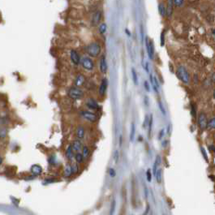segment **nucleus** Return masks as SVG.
<instances>
[{"label":"nucleus","mask_w":215,"mask_h":215,"mask_svg":"<svg viewBox=\"0 0 215 215\" xmlns=\"http://www.w3.org/2000/svg\"><path fill=\"white\" fill-rule=\"evenodd\" d=\"M209 149H210L211 151H213V152H214L215 153V146L214 145H210V147H209Z\"/></svg>","instance_id":"45"},{"label":"nucleus","mask_w":215,"mask_h":215,"mask_svg":"<svg viewBox=\"0 0 215 215\" xmlns=\"http://www.w3.org/2000/svg\"><path fill=\"white\" fill-rule=\"evenodd\" d=\"M161 46H164L165 45V32L162 31V33H161Z\"/></svg>","instance_id":"40"},{"label":"nucleus","mask_w":215,"mask_h":215,"mask_svg":"<svg viewBox=\"0 0 215 215\" xmlns=\"http://www.w3.org/2000/svg\"><path fill=\"white\" fill-rule=\"evenodd\" d=\"M152 172H151V170L150 169H148L147 171H146V178H147V180L149 183H151V181H152V179H153V177H152Z\"/></svg>","instance_id":"35"},{"label":"nucleus","mask_w":215,"mask_h":215,"mask_svg":"<svg viewBox=\"0 0 215 215\" xmlns=\"http://www.w3.org/2000/svg\"><path fill=\"white\" fill-rule=\"evenodd\" d=\"M173 7H174V3H173V0H167V3L166 7H167V14L166 16L167 18H170L173 14Z\"/></svg>","instance_id":"18"},{"label":"nucleus","mask_w":215,"mask_h":215,"mask_svg":"<svg viewBox=\"0 0 215 215\" xmlns=\"http://www.w3.org/2000/svg\"><path fill=\"white\" fill-rule=\"evenodd\" d=\"M109 175H110V177H112V178H114V177H115V176H116L115 170H114L113 168H110V170H109Z\"/></svg>","instance_id":"43"},{"label":"nucleus","mask_w":215,"mask_h":215,"mask_svg":"<svg viewBox=\"0 0 215 215\" xmlns=\"http://www.w3.org/2000/svg\"><path fill=\"white\" fill-rule=\"evenodd\" d=\"M212 79H213V81L215 83V72L213 74V77H212Z\"/></svg>","instance_id":"51"},{"label":"nucleus","mask_w":215,"mask_h":215,"mask_svg":"<svg viewBox=\"0 0 215 215\" xmlns=\"http://www.w3.org/2000/svg\"><path fill=\"white\" fill-rule=\"evenodd\" d=\"M85 105L88 107V109L91 110H98L100 108V106L98 104V102H97L96 100L94 98H88L86 102H85Z\"/></svg>","instance_id":"13"},{"label":"nucleus","mask_w":215,"mask_h":215,"mask_svg":"<svg viewBox=\"0 0 215 215\" xmlns=\"http://www.w3.org/2000/svg\"><path fill=\"white\" fill-rule=\"evenodd\" d=\"M116 209V201L114 200L112 201V203L110 205V215H114Z\"/></svg>","instance_id":"31"},{"label":"nucleus","mask_w":215,"mask_h":215,"mask_svg":"<svg viewBox=\"0 0 215 215\" xmlns=\"http://www.w3.org/2000/svg\"><path fill=\"white\" fill-rule=\"evenodd\" d=\"M80 115L85 121H88L89 123H96L98 119V116L96 113H94L91 110H82L80 111Z\"/></svg>","instance_id":"5"},{"label":"nucleus","mask_w":215,"mask_h":215,"mask_svg":"<svg viewBox=\"0 0 215 215\" xmlns=\"http://www.w3.org/2000/svg\"><path fill=\"white\" fill-rule=\"evenodd\" d=\"M3 157H2V156L0 155V166H1V165L3 164Z\"/></svg>","instance_id":"49"},{"label":"nucleus","mask_w":215,"mask_h":215,"mask_svg":"<svg viewBox=\"0 0 215 215\" xmlns=\"http://www.w3.org/2000/svg\"><path fill=\"white\" fill-rule=\"evenodd\" d=\"M86 53L90 58H97L102 54V46L99 42H93L86 46Z\"/></svg>","instance_id":"1"},{"label":"nucleus","mask_w":215,"mask_h":215,"mask_svg":"<svg viewBox=\"0 0 215 215\" xmlns=\"http://www.w3.org/2000/svg\"><path fill=\"white\" fill-rule=\"evenodd\" d=\"M213 34H214V36L215 37V28L214 29V30H213Z\"/></svg>","instance_id":"54"},{"label":"nucleus","mask_w":215,"mask_h":215,"mask_svg":"<svg viewBox=\"0 0 215 215\" xmlns=\"http://www.w3.org/2000/svg\"><path fill=\"white\" fill-rule=\"evenodd\" d=\"M149 122H150V117L148 115H145L143 122V128H147L148 125H149Z\"/></svg>","instance_id":"36"},{"label":"nucleus","mask_w":215,"mask_h":215,"mask_svg":"<svg viewBox=\"0 0 215 215\" xmlns=\"http://www.w3.org/2000/svg\"><path fill=\"white\" fill-rule=\"evenodd\" d=\"M213 96H214V98L215 99V88H214V94H213Z\"/></svg>","instance_id":"53"},{"label":"nucleus","mask_w":215,"mask_h":215,"mask_svg":"<svg viewBox=\"0 0 215 215\" xmlns=\"http://www.w3.org/2000/svg\"><path fill=\"white\" fill-rule=\"evenodd\" d=\"M71 145V147H72L73 151L74 152H76V153L80 152L81 150H82V147H83L82 142H81V141L78 140V139H76V140L72 141Z\"/></svg>","instance_id":"15"},{"label":"nucleus","mask_w":215,"mask_h":215,"mask_svg":"<svg viewBox=\"0 0 215 215\" xmlns=\"http://www.w3.org/2000/svg\"><path fill=\"white\" fill-rule=\"evenodd\" d=\"M167 134L170 135V124L168 125V127H167Z\"/></svg>","instance_id":"46"},{"label":"nucleus","mask_w":215,"mask_h":215,"mask_svg":"<svg viewBox=\"0 0 215 215\" xmlns=\"http://www.w3.org/2000/svg\"><path fill=\"white\" fill-rule=\"evenodd\" d=\"M145 45L147 50V54L150 60L154 59V45L153 40H150L148 37H145Z\"/></svg>","instance_id":"9"},{"label":"nucleus","mask_w":215,"mask_h":215,"mask_svg":"<svg viewBox=\"0 0 215 215\" xmlns=\"http://www.w3.org/2000/svg\"><path fill=\"white\" fill-rule=\"evenodd\" d=\"M161 163V158H160V157L159 156H157V158H156L155 161H154V164H153V176H155L156 172H157V170H158V167H159V165Z\"/></svg>","instance_id":"25"},{"label":"nucleus","mask_w":215,"mask_h":215,"mask_svg":"<svg viewBox=\"0 0 215 215\" xmlns=\"http://www.w3.org/2000/svg\"><path fill=\"white\" fill-rule=\"evenodd\" d=\"M135 135H136V126L134 123H132L130 131V141L132 142L134 141L135 140Z\"/></svg>","instance_id":"26"},{"label":"nucleus","mask_w":215,"mask_h":215,"mask_svg":"<svg viewBox=\"0 0 215 215\" xmlns=\"http://www.w3.org/2000/svg\"><path fill=\"white\" fill-rule=\"evenodd\" d=\"M191 114H192V115L194 118L196 115V106L194 104H192V106H191Z\"/></svg>","instance_id":"39"},{"label":"nucleus","mask_w":215,"mask_h":215,"mask_svg":"<svg viewBox=\"0 0 215 215\" xmlns=\"http://www.w3.org/2000/svg\"><path fill=\"white\" fill-rule=\"evenodd\" d=\"M74 160H75V161L77 162V164H81V163H83L84 161H85V158H84V157H83L82 153H80V152H78V153H75Z\"/></svg>","instance_id":"22"},{"label":"nucleus","mask_w":215,"mask_h":215,"mask_svg":"<svg viewBox=\"0 0 215 215\" xmlns=\"http://www.w3.org/2000/svg\"><path fill=\"white\" fill-rule=\"evenodd\" d=\"M184 1L185 0H173V3L176 7H182L184 4Z\"/></svg>","instance_id":"30"},{"label":"nucleus","mask_w":215,"mask_h":215,"mask_svg":"<svg viewBox=\"0 0 215 215\" xmlns=\"http://www.w3.org/2000/svg\"><path fill=\"white\" fill-rule=\"evenodd\" d=\"M74 175V171L73 169H72V167H71V163H67L63 169V176L66 178H70L71 176H72Z\"/></svg>","instance_id":"16"},{"label":"nucleus","mask_w":215,"mask_h":215,"mask_svg":"<svg viewBox=\"0 0 215 215\" xmlns=\"http://www.w3.org/2000/svg\"><path fill=\"white\" fill-rule=\"evenodd\" d=\"M144 87L145 89V90L147 91V92H150V84L148 82L147 80H145L144 82Z\"/></svg>","instance_id":"42"},{"label":"nucleus","mask_w":215,"mask_h":215,"mask_svg":"<svg viewBox=\"0 0 215 215\" xmlns=\"http://www.w3.org/2000/svg\"><path fill=\"white\" fill-rule=\"evenodd\" d=\"M207 128L210 130H214L215 129V117H213L208 121L207 124Z\"/></svg>","instance_id":"27"},{"label":"nucleus","mask_w":215,"mask_h":215,"mask_svg":"<svg viewBox=\"0 0 215 215\" xmlns=\"http://www.w3.org/2000/svg\"><path fill=\"white\" fill-rule=\"evenodd\" d=\"M176 77H178V79L184 83V85H188L190 82V75L188 71L186 69L184 66H179L176 70Z\"/></svg>","instance_id":"2"},{"label":"nucleus","mask_w":215,"mask_h":215,"mask_svg":"<svg viewBox=\"0 0 215 215\" xmlns=\"http://www.w3.org/2000/svg\"><path fill=\"white\" fill-rule=\"evenodd\" d=\"M31 172L34 176H39L42 172V167L40 165L35 164L33 166H32Z\"/></svg>","instance_id":"19"},{"label":"nucleus","mask_w":215,"mask_h":215,"mask_svg":"<svg viewBox=\"0 0 215 215\" xmlns=\"http://www.w3.org/2000/svg\"><path fill=\"white\" fill-rule=\"evenodd\" d=\"M71 167H72V169H73V171H74V174H77V173L79 172L80 170V168H79V166L77 164V162L76 163H71Z\"/></svg>","instance_id":"37"},{"label":"nucleus","mask_w":215,"mask_h":215,"mask_svg":"<svg viewBox=\"0 0 215 215\" xmlns=\"http://www.w3.org/2000/svg\"><path fill=\"white\" fill-rule=\"evenodd\" d=\"M144 193H145V198L147 199L148 198V190L146 187L144 188Z\"/></svg>","instance_id":"48"},{"label":"nucleus","mask_w":215,"mask_h":215,"mask_svg":"<svg viewBox=\"0 0 215 215\" xmlns=\"http://www.w3.org/2000/svg\"><path fill=\"white\" fill-rule=\"evenodd\" d=\"M119 150H115V153H114V161L115 162V164H117L119 162Z\"/></svg>","instance_id":"34"},{"label":"nucleus","mask_w":215,"mask_h":215,"mask_svg":"<svg viewBox=\"0 0 215 215\" xmlns=\"http://www.w3.org/2000/svg\"><path fill=\"white\" fill-rule=\"evenodd\" d=\"M158 107L161 110V114L163 115H167V111H166V109H165L164 106L162 104V102L161 101H158Z\"/></svg>","instance_id":"33"},{"label":"nucleus","mask_w":215,"mask_h":215,"mask_svg":"<svg viewBox=\"0 0 215 215\" xmlns=\"http://www.w3.org/2000/svg\"><path fill=\"white\" fill-rule=\"evenodd\" d=\"M198 126L199 128L201 131H205L207 129V124H208V119H207L206 115L204 112H201L198 115Z\"/></svg>","instance_id":"8"},{"label":"nucleus","mask_w":215,"mask_h":215,"mask_svg":"<svg viewBox=\"0 0 215 215\" xmlns=\"http://www.w3.org/2000/svg\"><path fill=\"white\" fill-rule=\"evenodd\" d=\"M68 96L71 99L74 100V101H77V100L82 99L83 97H85V92L80 88L73 86L68 90Z\"/></svg>","instance_id":"3"},{"label":"nucleus","mask_w":215,"mask_h":215,"mask_svg":"<svg viewBox=\"0 0 215 215\" xmlns=\"http://www.w3.org/2000/svg\"><path fill=\"white\" fill-rule=\"evenodd\" d=\"M80 66L86 71H93L95 68V62L89 56L81 57Z\"/></svg>","instance_id":"4"},{"label":"nucleus","mask_w":215,"mask_h":215,"mask_svg":"<svg viewBox=\"0 0 215 215\" xmlns=\"http://www.w3.org/2000/svg\"><path fill=\"white\" fill-rule=\"evenodd\" d=\"M145 71L146 72H149V63L146 62V64H145Z\"/></svg>","instance_id":"47"},{"label":"nucleus","mask_w":215,"mask_h":215,"mask_svg":"<svg viewBox=\"0 0 215 215\" xmlns=\"http://www.w3.org/2000/svg\"><path fill=\"white\" fill-rule=\"evenodd\" d=\"M65 155L69 161H71H71L74 160L75 153H74V151H73V150H72V147H71V144H68V147L66 148Z\"/></svg>","instance_id":"17"},{"label":"nucleus","mask_w":215,"mask_h":215,"mask_svg":"<svg viewBox=\"0 0 215 215\" xmlns=\"http://www.w3.org/2000/svg\"><path fill=\"white\" fill-rule=\"evenodd\" d=\"M85 81H86V79H85V76L83 74H78L74 79L73 85L75 87L81 88L83 85L85 84Z\"/></svg>","instance_id":"12"},{"label":"nucleus","mask_w":215,"mask_h":215,"mask_svg":"<svg viewBox=\"0 0 215 215\" xmlns=\"http://www.w3.org/2000/svg\"><path fill=\"white\" fill-rule=\"evenodd\" d=\"M201 153H202V155H203V158H205V160L208 162L209 161V159H208V155H207V153L205 150V148L203 147H201Z\"/></svg>","instance_id":"38"},{"label":"nucleus","mask_w":215,"mask_h":215,"mask_svg":"<svg viewBox=\"0 0 215 215\" xmlns=\"http://www.w3.org/2000/svg\"><path fill=\"white\" fill-rule=\"evenodd\" d=\"M99 69L101 73L106 74L108 71V65L105 54H102L99 60Z\"/></svg>","instance_id":"11"},{"label":"nucleus","mask_w":215,"mask_h":215,"mask_svg":"<svg viewBox=\"0 0 215 215\" xmlns=\"http://www.w3.org/2000/svg\"><path fill=\"white\" fill-rule=\"evenodd\" d=\"M165 136V130L164 128H162L160 132H159V134H158V140H161V139L163 138Z\"/></svg>","instance_id":"41"},{"label":"nucleus","mask_w":215,"mask_h":215,"mask_svg":"<svg viewBox=\"0 0 215 215\" xmlns=\"http://www.w3.org/2000/svg\"><path fill=\"white\" fill-rule=\"evenodd\" d=\"M80 153H82L84 158L88 159L89 158V155H90V149L87 145H83L82 150H81Z\"/></svg>","instance_id":"21"},{"label":"nucleus","mask_w":215,"mask_h":215,"mask_svg":"<svg viewBox=\"0 0 215 215\" xmlns=\"http://www.w3.org/2000/svg\"><path fill=\"white\" fill-rule=\"evenodd\" d=\"M154 176H155L156 181H157V183L159 184H161V181H162V171H161V169L158 168Z\"/></svg>","instance_id":"24"},{"label":"nucleus","mask_w":215,"mask_h":215,"mask_svg":"<svg viewBox=\"0 0 215 215\" xmlns=\"http://www.w3.org/2000/svg\"><path fill=\"white\" fill-rule=\"evenodd\" d=\"M106 31H107V25H106V23L102 22L98 25V33L101 35H104V34H106Z\"/></svg>","instance_id":"23"},{"label":"nucleus","mask_w":215,"mask_h":215,"mask_svg":"<svg viewBox=\"0 0 215 215\" xmlns=\"http://www.w3.org/2000/svg\"><path fill=\"white\" fill-rule=\"evenodd\" d=\"M75 134H76V137L77 139L80 140V141H82L84 140L85 137V134H86V130L85 128L81 125H80L77 127L76 129V132H75Z\"/></svg>","instance_id":"14"},{"label":"nucleus","mask_w":215,"mask_h":215,"mask_svg":"<svg viewBox=\"0 0 215 215\" xmlns=\"http://www.w3.org/2000/svg\"><path fill=\"white\" fill-rule=\"evenodd\" d=\"M158 9L159 15H160L161 17H163V18L166 17V14H167V7H166V5H165L163 2L159 3Z\"/></svg>","instance_id":"20"},{"label":"nucleus","mask_w":215,"mask_h":215,"mask_svg":"<svg viewBox=\"0 0 215 215\" xmlns=\"http://www.w3.org/2000/svg\"><path fill=\"white\" fill-rule=\"evenodd\" d=\"M163 215H166V214H163Z\"/></svg>","instance_id":"55"},{"label":"nucleus","mask_w":215,"mask_h":215,"mask_svg":"<svg viewBox=\"0 0 215 215\" xmlns=\"http://www.w3.org/2000/svg\"><path fill=\"white\" fill-rule=\"evenodd\" d=\"M107 87H108V80L107 78H103L102 80V81L100 83L99 88H98V95L100 97H103L106 95V90H107Z\"/></svg>","instance_id":"10"},{"label":"nucleus","mask_w":215,"mask_h":215,"mask_svg":"<svg viewBox=\"0 0 215 215\" xmlns=\"http://www.w3.org/2000/svg\"><path fill=\"white\" fill-rule=\"evenodd\" d=\"M102 12L100 10L95 11L92 15L90 20V25L92 27H98L100 24L102 23Z\"/></svg>","instance_id":"6"},{"label":"nucleus","mask_w":215,"mask_h":215,"mask_svg":"<svg viewBox=\"0 0 215 215\" xmlns=\"http://www.w3.org/2000/svg\"><path fill=\"white\" fill-rule=\"evenodd\" d=\"M69 57H70V60H71V63L76 67L80 65V61H81V56L79 54V52L77 50H74L71 49L70 51V54H69Z\"/></svg>","instance_id":"7"},{"label":"nucleus","mask_w":215,"mask_h":215,"mask_svg":"<svg viewBox=\"0 0 215 215\" xmlns=\"http://www.w3.org/2000/svg\"><path fill=\"white\" fill-rule=\"evenodd\" d=\"M144 101H145V102H146V103H145V105L146 106L149 105V103H148V97L146 96H145V97H144Z\"/></svg>","instance_id":"50"},{"label":"nucleus","mask_w":215,"mask_h":215,"mask_svg":"<svg viewBox=\"0 0 215 215\" xmlns=\"http://www.w3.org/2000/svg\"><path fill=\"white\" fill-rule=\"evenodd\" d=\"M132 77L134 84L136 85H138V76H137V73H136V70L134 68H132Z\"/></svg>","instance_id":"29"},{"label":"nucleus","mask_w":215,"mask_h":215,"mask_svg":"<svg viewBox=\"0 0 215 215\" xmlns=\"http://www.w3.org/2000/svg\"><path fill=\"white\" fill-rule=\"evenodd\" d=\"M7 131L6 130L5 128H2L0 129V140H3L7 137Z\"/></svg>","instance_id":"32"},{"label":"nucleus","mask_w":215,"mask_h":215,"mask_svg":"<svg viewBox=\"0 0 215 215\" xmlns=\"http://www.w3.org/2000/svg\"><path fill=\"white\" fill-rule=\"evenodd\" d=\"M193 79H194V80H195V81H194V83H195V84H196V82L198 83V76H197L196 74H195V75H194Z\"/></svg>","instance_id":"44"},{"label":"nucleus","mask_w":215,"mask_h":215,"mask_svg":"<svg viewBox=\"0 0 215 215\" xmlns=\"http://www.w3.org/2000/svg\"><path fill=\"white\" fill-rule=\"evenodd\" d=\"M153 115H151L150 117V122H149V125H148V127H149V132H148V136L149 138H150L151 136V132H152V127H153Z\"/></svg>","instance_id":"28"},{"label":"nucleus","mask_w":215,"mask_h":215,"mask_svg":"<svg viewBox=\"0 0 215 215\" xmlns=\"http://www.w3.org/2000/svg\"><path fill=\"white\" fill-rule=\"evenodd\" d=\"M125 31H126V33H127V35H130V33H129V31H128V30H127V29H126V30H125Z\"/></svg>","instance_id":"52"}]
</instances>
